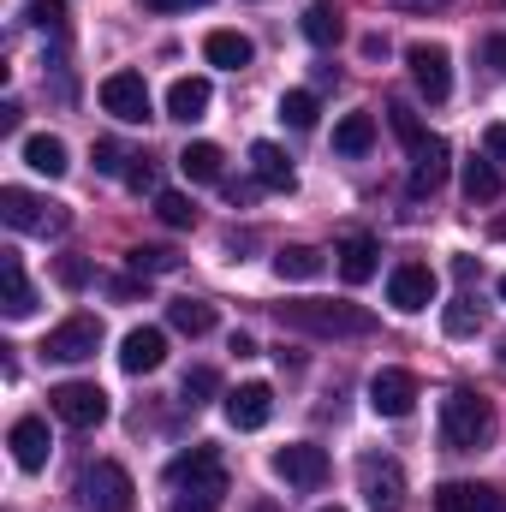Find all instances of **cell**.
I'll return each instance as SVG.
<instances>
[{"instance_id": "1", "label": "cell", "mask_w": 506, "mask_h": 512, "mask_svg": "<svg viewBox=\"0 0 506 512\" xmlns=\"http://www.w3.org/2000/svg\"><path fill=\"white\" fill-rule=\"evenodd\" d=\"M280 328L322 334V340H364V334H376V316H370V310H358V304L298 298V304H280Z\"/></svg>"}, {"instance_id": "2", "label": "cell", "mask_w": 506, "mask_h": 512, "mask_svg": "<svg viewBox=\"0 0 506 512\" xmlns=\"http://www.w3.org/2000/svg\"><path fill=\"white\" fill-rule=\"evenodd\" d=\"M489 435H495V411H489V399L471 393V387H453V393L441 399V441H447L453 453H471V447H483Z\"/></svg>"}, {"instance_id": "3", "label": "cell", "mask_w": 506, "mask_h": 512, "mask_svg": "<svg viewBox=\"0 0 506 512\" xmlns=\"http://www.w3.org/2000/svg\"><path fill=\"white\" fill-rule=\"evenodd\" d=\"M78 501H84V512H131L137 507L131 471L126 465H114V459L84 465V477H78Z\"/></svg>"}, {"instance_id": "4", "label": "cell", "mask_w": 506, "mask_h": 512, "mask_svg": "<svg viewBox=\"0 0 506 512\" xmlns=\"http://www.w3.org/2000/svg\"><path fill=\"white\" fill-rule=\"evenodd\" d=\"M167 483H173L179 495H209V501H221V495H227V465H221V453L203 441V447H191V453H179V459L167 465Z\"/></svg>"}, {"instance_id": "5", "label": "cell", "mask_w": 506, "mask_h": 512, "mask_svg": "<svg viewBox=\"0 0 506 512\" xmlns=\"http://www.w3.org/2000/svg\"><path fill=\"white\" fill-rule=\"evenodd\" d=\"M0 221L12 227V233H66V209L60 203H48V197H30V191H18V185H6L0 191Z\"/></svg>"}, {"instance_id": "6", "label": "cell", "mask_w": 506, "mask_h": 512, "mask_svg": "<svg viewBox=\"0 0 506 512\" xmlns=\"http://www.w3.org/2000/svg\"><path fill=\"white\" fill-rule=\"evenodd\" d=\"M48 405H54V417L60 423H72V429H96V423H108V393L96 382H60L48 393Z\"/></svg>"}, {"instance_id": "7", "label": "cell", "mask_w": 506, "mask_h": 512, "mask_svg": "<svg viewBox=\"0 0 506 512\" xmlns=\"http://www.w3.org/2000/svg\"><path fill=\"white\" fill-rule=\"evenodd\" d=\"M405 66H411V84L429 102H447V90H453V54L441 42H411L405 48Z\"/></svg>"}, {"instance_id": "8", "label": "cell", "mask_w": 506, "mask_h": 512, "mask_svg": "<svg viewBox=\"0 0 506 512\" xmlns=\"http://www.w3.org/2000/svg\"><path fill=\"white\" fill-rule=\"evenodd\" d=\"M96 346H102V322L96 316H66L54 334H48V358L54 364H84V358H96Z\"/></svg>"}, {"instance_id": "9", "label": "cell", "mask_w": 506, "mask_h": 512, "mask_svg": "<svg viewBox=\"0 0 506 512\" xmlns=\"http://www.w3.org/2000/svg\"><path fill=\"white\" fill-rule=\"evenodd\" d=\"M274 477L292 483V489H322L328 483V453L316 441H292V447L274 453Z\"/></svg>"}, {"instance_id": "10", "label": "cell", "mask_w": 506, "mask_h": 512, "mask_svg": "<svg viewBox=\"0 0 506 512\" xmlns=\"http://www.w3.org/2000/svg\"><path fill=\"white\" fill-rule=\"evenodd\" d=\"M358 483H364V501H370L376 512H399L405 507V471H399L393 459L364 453V459H358Z\"/></svg>"}, {"instance_id": "11", "label": "cell", "mask_w": 506, "mask_h": 512, "mask_svg": "<svg viewBox=\"0 0 506 512\" xmlns=\"http://www.w3.org/2000/svg\"><path fill=\"white\" fill-rule=\"evenodd\" d=\"M102 108H108L114 120H126V126H143V120H149V84H143V72H114V78H102Z\"/></svg>"}, {"instance_id": "12", "label": "cell", "mask_w": 506, "mask_h": 512, "mask_svg": "<svg viewBox=\"0 0 506 512\" xmlns=\"http://www.w3.org/2000/svg\"><path fill=\"white\" fill-rule=\"evenodd\" d=\"M387 304L405 310V316L429 310V304H435V274H429L423 262H399V268L387 274Z\"/></svg>"}, {"instance_id": "13", "label": "cell", "mask_w": 506, "mask_h": 512, "mask_svg": "<svg viewBox=\"0 0 506 512\" xmlns=\"http://www.w3.org/2000/svg\"><path fill=\"white\" fill-rule=\"evenodd\" d=\"M370 405H376L381 417H411V405H417V376H411V370H376V376H370Z\"/></svg>"}, {"instance_id": "14", "label": "cell", "mask_w": 506, "mask_h": 512, "mask_svg": "<svg viewBox=\"0 0 506 512\" xmlns=\"http://www.w3.org/2000/svg\"><path fill=\"white\" fill-rule=\"evenodd\" d=\"M268 417H274V387L268 382H245L227 393V423L233 429H262Z\"/></svg>"}, {"instance_id": "15", "label": "cell", "mask_w": 506, "mask_h": 512, "mask_svg": "<svg viewBox=\"0 0 506 512\" xmlns=\"http://www.w3.org/2000/svg\"><path fill=\"white\" fill-rule=\"evenodd\" d=\"M441 179H447V143L429 131V137L411 149V197H435Z\"/></svg>"}, {"instance_id": "16", "label": "cell", "mask_w": 506, "mask_h": 512, "mask_svg": "<svg viewBox=\"0 0 506 512\" xmlns=\"http://www.w3.org/2000/svg\"><path fill=\"white\" fill-rule=\"evenodd\" d=\"M6 441H12L18 471H42V465H48V453H54V441H48V423H42V417H18Z\"/></svg>"}, {"instance_id": "17", "label": "cell", "mask_w": 506, "mask_h": 512, "mask_svg": "<svg viewBox=\"0 0 506 512\" xmlns=\"http://www.w3.org/2000/svg\"><path fill=\"white\" fill-rule=\"evenodd\" d=\"M161 358H167V334H161V328H131L126 346H120L126 376H149V370H161Z\"/></svg>"}, {"instance_id": "18", "label": "cell", "mask_w": 506, "mask_h": 512, "mask_svg": "<svg viewBox=\"0 0 506 512\" xmlns=\"http://www.w3.org/2000/svg\"><path fill=\"white\" fill-rule=\"evenodd\" d=\"M0 292H6V316H12V322H24V316L36 310V292H30V280H24L18 251H0Z\"/></svg>"}, {"instance_id": "19", "label": "cell", "mask_w": 506, "mask_h": 512, "mask_svg": "<svg viewBox=\"0 0 506 512\" xmlns=\"http://www.w3.org/2000/svg\"><path fill=\"white\" fill-rule=\"evenodd\" d=\"M209 114V78H173L167 90V120H203Z\"/></svg>"}, {"instance_id": "20", "label": "cell", "mask_w": 506, "mask_h": 512, "mask_svg": "<svg viewBox=\"0 0 506 512\" xmlns=\"http://www.w3.org/2000/svg\"><path fill=\"white\" fill-rule=\"evenodd\" d=\"M203 54H209V66H227V72H245V66L256 60L251 36H239V30H209Z\"/></svg>"}, {"instance_id": "21", "label": "cell", "mask_w": 506, "mask_h": 512, "mask_svg": "<svg viewBox=\"0 0 506 512\" xmlns=\"http://www.w3.org/2000/svg\"><path fill=\"white\" fill-rule=\"evenodd\" d=\"M376 262H381V245L370 233H352L346 245H340V274L352 280V286H364V280H376Z\"/></svg>"}, {"instance_id": "22", "label": "cell", "mask_w": 506, "mask_h": 512, "mask_svg": "<svg viewBox=\"0 0 506 512\" xmlns=\"http://www.w3.org/2000/svg\"><path fill=\"white\" fill-rule=\"evenodd\" d=\"M251 173L262 191H292V161L280 155V143H251Z\"/></svg>"}, {"instance_id": "23", "label": "cell", "mask_w": 506, "mask_h": 512, "mask_svg": "<svg viewBox=\"0 0 506 512\" xmlns=\"http://www.w3.org/2000/svg\"><path fill=\"white\" fill-rule=\"evenodd\" d=\"M435 512H501V495L483 483H447L435 495Z\"/></svg>"}, {"instance_id": "24", "label": "cell", "mask_w": 506, "mask_h": 512, "mask_svg": "<svg viewBox=\"0 0 506 512\" xmlns=\"http://www.w3.org/2000/svg\"><path fill=\"white\" fill-rule=\"evenodd\" d=\"M304 36H310L316 48H334V42L346 36V18H340V0H310V6H304Z\"/></svg>"}, {"instance_id": "25", "label": "cell", "mask_w": 506, "mask_h": 512, "mask_svg": "<svg viewBox=\"0 0 506 512\" xmlns=\"http://www.w3.org/2000/svg\"><path fill=\"white\" fill-rule=\"evenodd\" d=\"M24 161L36 167V173H48V179H60L72 161H66V143L60 137H48V131H36V137H24Z\"/></svg>"}, {"instance_id": "26", "label": "cell", "mask_w": 506, "mask_h": 512, "mask_svg": "<svg viewBox=\"0 0 506 512\" xmlns=\"http://www.w3.org/2000/svg\"><path fill=\"white\" fill-rule=\"evenodd\" d=\"M221 161H227V155H221L215 143H185V155H179V173H185L191 185H215V179H221Z\"/></svg>"}, {"instance_id": "27", "label": "cell", "mask_w": 506, "mask_h": 512, "mask_svg": "<svg viewBox=\"0 0 506 512\" xmlns=\"http://www.w3.org/2000/svg\"><path fill=\"white\" fill-rule=\"evenodd\" d=\"M167 322H173L179 334H191V340H197V334H209V328H215V304H203V298H173V304H167Z\"/></svg>"}, {"instance_id": "28", "label": "cell", "mask_w": 506, "mask_h": 512, "mask_svg": "<svg viewBox=\"0 0 506 512\" xmlns=\"http://www.w3.org/2000/svg\"><path fill=\"white\" fill-rule=\"evenodd\" d=\"M322 268H328V256L310 251V245H286V251L274 256V274H280V280H316Z\"/></svg>"}, {"instance_id": "29", "label": "cell", "mask_w": 506, "mask_h": 512, "mask_svg": "<svg viewBox=\"0 0 506 512\" xmlns=\"http://www.w3.org/2000/svg\"><path fill=\"white\" fill-rule=\"evenodd\" d=\"M465 197L471 203H495L501 197V167L483 155V161H465Z\"/></svg>"}, {"instance_id": "30", "label": "cell", "mask_w": 506, "mask_h": 512, "mask_svg": "<svg viewBox=\"0 0 506 512\" xmlns=\"http://www.w3.org/2000/svg\"><path fill=\"white\" fill-rule=\"evenodd\" d=\"M370 143H376V120H370V114H346V120L334 126V149H340V155H364Z\"/></svg>"}, {"instance_id": "31", "label": "cell", "mask_w": 506, "mask_h": 512, "mask_svg": "<svg viewBox=\"0 0 506 512\" xmlns=\"http://www.w3.org/2000/svg\"><path fill=\"white\" fill-rule=\"evenodd\" d=\"M441 328H447L453 340L477 334V328H483V304H477V298H453V304H447V316H441Z\"/></svg>"}, {"instance_id": "32", "label": "cell", "mask_w": 506, "mask_h": 512, "mask_svg": "<svg viewBox=\"0 0 506 512\" xmlns=\"http://www.w3.org/2000/svg\"><path fill=\"white\" fill-rule=\"evenodd\" d=\"M126 262H131L137 280H149V274H173V268H179V256L161 251V245H137V251H126Z\"/></svg>"}, {"instance_id": "33", "label": "cell", "mask_w": 506, "mask_h": 512, "mask_svg": "<svg viewBox=\"0 0 506 512\" xmlns=\"http://www.w3.org/2000/svg\"><path fill=\"white\" fill-rule=\"evenodd\" d=\"M316 114H322V108H316V96H310V90H286V96H280V120H286V126L310 131V126H316Z\"/></svg>"}, {"instance_id": "34", "label": "cell", "mask_w": 506, "mask_h": 512, "mask_svg": "<svg viewBox=\"0 0 506 512\" xmlns=\"http://www.w3.org/2000/svg\"><path fill=\"white\" fill-rule=\"evenodd\" d=\"M155 215H161L167 227H191V221H197L191 197H179V191H161V197H155Z\"/></svg>"}, {"instance_id": "35", "label": "cell", "mask_w": 506, "mask_h": 512, "mask_svg": "<svg viewBox=\"0 0 506 512\" xmlns=\"http://www.w3.org/2000/svg\"><path fill=\"white\" fill-rule=\"evenodd\" d=\"M387 114H393V131H399V143H405V149H417V143L429 137V131H423V120H417V114H411L405 102H393Z\"/></svg>"}, {"instance_id": "36", "label": "cell", "mask_w": 506, "mask_h": 512, "mask_svg": "<svg viewBox=\"0 0 506 512\" xmlns=\"http://www.w3.org/2000/svg\"><path fill=\"white\" fill-rule=\"evenodd\" d=\"M215 393H221V376L215 370H191L185 376V405H209Z\"/></svg>"}, {"instance_id": "37", "label": "cell", "mask_w": 506, "mask_h": 512, "mask_svg": "<svg viewBox=\"0 0 506 512\" xmlns=\"http://www.w3.org/2000/svg\"><path fill=\"white\" fill-rule=\"evenodd\" d=\"M30 18H36L42 30H54V36H66V6H60V0H36V6H30Z\"/></svg>"}, {"instance_id": "38", "label": "cell", "mask_w": 506, "mask_h": 512, "mask_svg": "<svg viewBox=\"0 0 506 512\" xmlns=\"http://www.w3.org/2000/svg\"><path fill=\"white\" fill-rule=\"evenodd\" d=\"M54 274H60V286H72V292H78V286L90 280V262H84V256H60V262H54Z\"/></svg>"}, {"instance_id": "39", "label": "cell", "mask_w": 506, "mask_h": 512, "mask_svg": "<svg viewBox=\"0 0 506 512\" xmlns=\"http://www.w3.org/2000/svg\"><path fill=\"white\" fill-rule=\"evenodd\" d=\"M126 149H120V143H96V167H102V173H126Z\"/></svg>"}, {"instance_id": "40", "label": "cell", "mask_w": 506, "mask_h": 512, "mask_svg": "<svg viewBox=\"0 0 506 512\" xmlns=\"http://www.w3.org/2000/svg\"><path fill=\"white\" fill-rule=\"evenodd\" d=\"M126 185L131 191H155V167H149L143 155H137V167H126Z\"/></svg>"}, {"instance_id": "41", "label": "cell", "mask_w": 506, "mask_h": 512, "mask_svg": "<svg viewBox=\"0 0 506 512\" xmlns=\"http://www.w3.org/2000/svg\"><path fill=\"white\" fill-rule=\"evenodd\" d=\"M483 155L506 167V126H489V131H483Z\"/></svg>"}, {"instance_id": "42", "label": "cell", "mask_w": 506, "mask_h": 512, "mask_svg": "<svg viewBox=\"0 0 506 512\" xmlns=\"http://www.w3.org/2000/svg\"><path fill=\"white\" fill-rule=\"evenodd\" d=\"M221 501H209V495H173V512H215Z\"/></svg>"}, {"instance_id": "43", "label": "cell", "mask_w": 506, "mask_h": 512, "mask_svg": "<svg viewBox=\"0 0 506 512\" xmlns=\"http://www.w3.org/2000/svg\"><path fill=\"white\" fill-rule=\"evenodd\" d=\"M483 60H489L495 72H506V36H489V42H483Z\"/></svg>"}, {"instance_id": "44", "label": "cell", "mask_w": 506, "mask_h": 512, "mask_svg": "<svg viewBox=\"0 0 506 512\" xmlns=\"http://www.w3.org/2000/svg\"><path fill=\"white\" fill-rule=\"evenodd\" d=\"M149 12H185V6H209V0H143Z\"/></svg>"}, {"instance_id": "45", "label": "cell", "mask_w": 506, "mask_h": 512, "mask_svg": "<svg viewBox=\"0 0 506 512\" xmlns=\"http://www.w3.org/2000/svg\"><path fill=\"white\" fill-rule=\"evenodd\" d=\"M18 114H24L18 102H0V131H18Z\"/></svg>"}, {"instance_id": "46", "label": "cell", "mask_w": 506, "mask_h": 512, "mask_svg": "<svg viewBox=\"0 0 506 512\" xmlns=\"http://www.w3.org/2000/svg\"><path fill=\"white\" fill-rule=\"evenodd\" d=\"M393 6H405V12H441L447 0H393Z\"/></svg>"}, {"instance_id": "47", "label": "cell", "mask_w": 506, "mask_h": 512, "mask_svg": "<svg viewBox=\"0 0 506 512\" xmlns=\"http://www.w3.org/2000/svg\"><path fill=\"white\" fill-rule=\"evenodd\" d=\"M489 233H495V239H506V215H501V221H495V227H489Z\"/></svg>"}, {"instance_id": "48", "label": "cell", "mask_w": 506, "mask_h": 512, "mask_svg": "<svg viewBox=\"0 0 506 512\" xmlns=\"http://www.w3.org/2000/svg\"><path fill=\"white\" fill-rule=\"evenodd\" d=\"M501 364H506V340H501Z\"/></svg>"}, {"instance_id": "49", "label": "cell", "mask_w": 506, "mask_h": 512, "mask_svg": "<svg viewBox=\"0 0 506 512\" xmlns=\"http://www.w3.org/2000/svg\"><path fill=\"white\" fill-rule=\"evenodd\" d=\"M501 298H506V274H501Z\"/></svg>"}, {"instance_id": "50", "label": "cell", "mask_w": 506, "mask_h": 512, "mask_svg": "<svg viewBox=\"0 0 506 512\" xmlns=\"http://www.w3.org/2000/svg\"><path fill=\"white\" fill-rule=\"evenodd\" d=\"M322 512H340V507H322Z\"/></svg>"}]
</instances>
